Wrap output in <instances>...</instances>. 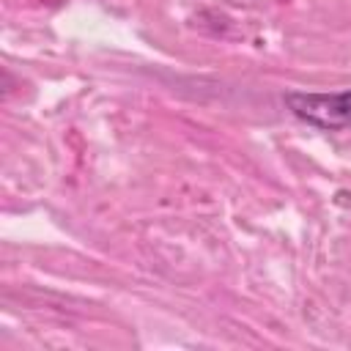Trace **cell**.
<instances>
[{"mask_svg": "<svg viewBox=\"0 0 351 351\" xmlns=\"http://www.w3.org/2000/svg\"><path fill=\"white\" fill-rule=\"evenodd\" d=\"M285 110L302 123L321 132H348L351 129V88L346 90H285Z\"/></svg>", "mask_w": 351, "mask_h": 351, "instance_id": "6da1fadb", "label": "cell"}]
</instances>
